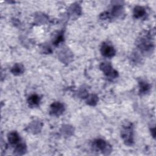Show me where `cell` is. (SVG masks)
I'll list each match as a JSON object with an SVG mask.
<instances>
[{"mask_svg": "<svg viewBox=\"0 0 156 156\" xmlns=\"http://www.w3.org/2000/svg\"><path fill=\"white\" fill-rule=\"evenodd\" d=\"M132 132V127L130 124L129 125H126L122 127V136L126 144L127 145H130L133 143Z\"/></svg>", "mask_w": 156, "mask_h": 156, "instance_id": "6da1fadb", "label": "cell"}, {"mask_svg": "<svg viewBox=\"0 0 156 156\" xmlns=\"http://www.w3.org/2000/svg\"><path fill=\"white\" fill-rule=\"evenodd\" d=\"M101 69L106 76L112 78H115L118 76V73L114 70L112 66L108 63H102L101 65Z\"/></svg>", "mask_w": 156, "mask_h": 156, "instance_id": "7a4b0ae2", "label": "cell"}, {"mask_svg": "<svg viewBox=\"0 0 156 156\" xmlns=\"http://www.w3.org/2000/svg\"><path fill=\"white\" fill-rule=\"evenodd\" d=\"M101 50L102 54L107 57H112L115 54V50L113 47L107 43H103Z\"/></svg>", "mask_w": 156, "mask_h": 156, "instance_id": "3957f363", "label": "cell"}, {"mask_svg": "<svg viewBox=\"0 0 156 156\" xmlns=\"http://www.w3.org/2000/svg\"><path fill=\"white\" fill-rule=\"evenodd\" d=\"M94 145L97 149L103 152H105L107 154H108V152H110L111 151L110 146H108L104 140L101 139L95 140L94 142Z\"/></svg>", "mask_w": 156, "mask_h": 156, "instance_id": "277c9868", "label": "cell"}, {"mask_svg": "<svg viewBox=\"0 0 156 156\" xmlns=\"http://www.w3.org/2000/svg\"><path fill=\"white\" fill-rule=\"evenodd\" d=\"M64 111V105L60 102H54L51 105V113L55 116L60 115Z\"/></svg>", "mask_w": 156, "mask_h": 156, "instance_id": "5b68a950", "label": "cell"}, {"mask_svg": "<svg viewBox=\"0 0 156 156\" xmlns=\"http://www.w3.org/2000/svg\"><path fill=\"white\" fill-rule=\"evenodd\" d=\"M152 43L149 41V39H148V37H143L141 38V41L139 43V46L141 48V49H143L145 51H147L152 48Z\"/></svg>", "mask_w": 156, "mask_h": 156, "instance_id": "8992f818", "label": "cell"}, {"mask_svg": "<svg viewBox=\"0 0 156 156\" xmlns=\"http://www.w3.org/2000/svg\"><path fill=\"white\" fill-rule=\"evenodd\" d=\"M8 140L12 144H16L20 140L18 134L16 132H12L8 135Z\"/></svg>", "mask_w": 156, "mask_h": 156, "instance_id": "52a82bcc", "label": "cell"}, {"mask_svg": "<svg viewBox=\"0 0 156 156\" xmlns=\"http://www.w3.org/2000/svg\"><path fill=\"white\" fill-rule=\"evenodd\" d=\"M40 97L37 94H33L30 96L28 99V103L30 106L35 107L37 106L40 102Z\"/></svg>", "mask_w": 156, "mask_h": 156, "instance_id": "ba28073f", "label": "cell"}, {"mask_svg": "<svg viewBox=\"0 0 156 156\" xmlns=\"http://www.w3.org/2000/svg\"><path fill=\"white\" fill-rule=\"evenodd\" d=\"M146 13L145 10L140 6H137L134 9L133 15L136 18H140L143 16Z\"/></svg>", "mask_w": 156, "mask_h": 156, "instance_id": "9c48e42d", "label": "cell"}, {"mask_svg": "<svg viewBox=\"0 0 156 156\" xmlns=\"http://www.w3.org/2000/svg\"><path fill=\"white\" fill-rule=\"evenodd\" d=\"M24 68L21 64H16L12 69V72L15 75H18L23 73Z\"/></svg>", "mask_w": 156, "mask_h": 156, "instance_id": "30bf717a", "label": "cell"}, {"mask_svg": "<svg viewBox=\"0 0 156 156\" xmlns=\"http://www.w3.org/2000/svg\"><path fill=\"white\" fill-rule=\"evenodd\" d=\"M149 85L146 82H141L140 83V91L141 93H146L149 90Z\"/></svg>", "mask_w": 156, "mask_h": 156, "instance_id": "8fae6325", "label": "cell"}, {"mask_svg": "<svg viewBox=\"0 0 156 156\" xmlns=\"http://www.w3.org/2000/svg\"><path fill=\"white\" fill-rule=\"evenodd\" d=\"M26 151V147L24 143H21L20 144H18L15 149V152L18 155H22L24 154Z\"/></svg>", "mask_w": 156, "mask_h": 156, "instance_id": "7c38bea8", "label": "cell"}, {"mask_svg": "<svg viewBox=\"0 0 156 156\" xmlns=\"http://www.w3.org/2000/svg\"><path fill=\"white\" fill-rule=\"evenodd\" d=\"M97 100H98V99H97V97H96V96H94V95H91V96H90V98H89L88 100L87 101V102H88V103L89 104L93 105H94V104L96 103Z\"/></svg>", "mask_w": 156, "mask_h": 156, "instance_id": "4fadbf2b", "label": "cell"}, {"mask_svg": "<svg viewBox=\"0 0 156 156\" xmlns=\"http://www.w3.org/2000/svg\"><path fill=\"white\" fill-rule=\"evenodd\" d=\"M63 40V37L62 34H60L55 39L54 43L55 44H58V43H60V42H62Z\"/></svg>", "mask_w": 156, "mask_h": 156, "instance_id": "5bb4252c", "label": "cell"}]
</instances>
